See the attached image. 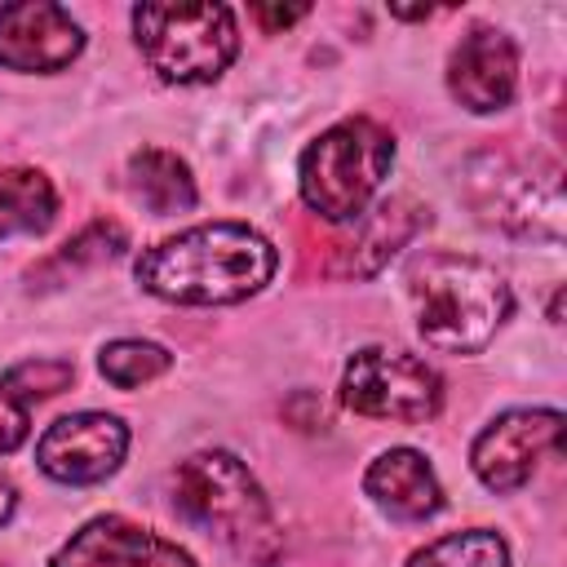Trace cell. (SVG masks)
<instances>
[{
  "mask_svg": "<svg viewBox=\"0 0 567 567\" xmlns=\"http://www.w3.org/2000/svg\"><path fill=\"white\" fill-rule=\"evenodd\" d=\"M275 244L244 221L190 226L159 239L133 261L137 284L173 306H235L261 292L275 275Z\"/></svg>",
  "mask_w": 567,
  "mask_h": 567,
  "instance_id": "6da1fadb",
  "label": "cell"
},
{
  "mask_svg": "<svg viewBox=\"0 0 567 567\" xmlns=\"http://www.w3.org/2000/svg\"><path fill=\"white\" fill-rule=\"evenodd\" d=\"M408 297L416 306V332L443 354L483 350L514 310L496 266L461 252H421L408 266Z\"/></svg>",
  "mask_w": 567,
  "mask_h": 567,
  "instance_id": "7a4b0ae2",
  "label": "cell"
},
{
  "mask_svg": "<svg viewBox=\"0 0 567 567\" xmlns=\"http://www.w3.org/2000/svg\"><path fill=\"white\" fill-rule=\"evenodd\" d=\"M177 509L257 567H275L284 554V532L266 492L248 465L221 447L195 452L177 465Z\"/></svg>",
  "mask_w": 567,
  "mask_h": 567,
  "instance_id": "3957f363",
  "label": "cell"
},
{
  "mask_svg": "<svg viewBox=\"0 0 567 567\" xmlns=\"http://www.w3.org/2000/svg\"><path fill=\"white\" fill-rule=\"evenodd\" d=\"M390 164H394V137L377 120L354 115L323 128L301 151L297 186L306 208L319 213L323 221H354L368 213V199L385 182Z\"/></svg>",
  "mask_w": 567,
  "mask_h": 567,
  "instance_id": "277c9868",
  "label": "cell"
},
{
  "mask_svg": "<svg viewBox=\"0 0 567 567\" xmlns=\"http://www.w3.org/2000/svg\"><path fill=\"white\" fill-rule=\"evenodd\" d=\"M133 35L164 84H213L239 53L235 13L226 4L146 0L133 9Z\"/></svg>",
  "mask_w": 567,
  "mask_h": 567,
  "instance_id": "5b68a950",
  "label": "cell"
},
{
  "mask_svg": "<svg viewBox=\"0 0 567 567\" xmlns=\"http://www.w3.org/2000/svg\"><path fill=\"white\" fill-rule=\"evenodd\" d=\"M341 403L372 421L425 425L443 408V377L408 350L368 346L341 372Z\"/></svg>",
  "mask_w": 567,
  "mask_h": 567,
  "instance_id": "8992f818",
  "label": "cell"
},
{
  "mask_svg": "<svg viewBox=\"0 0 567 567\" xmlns=\"http://www.w3.org/2000/svg\"><path fill=\"white\" fill-rule=\"evenodd\" d=\"M470 204L487 226L509 235H545L558 239L563 230V186L558 168L536 177L523 159L483 155L470 164Z\"/></svg>",
  "mask_w": 567,
  "mask_h": 567,
  "instance_id": "52a82bcc",
  "label": "cell"
},
{
  "mask_svg": "<svg viewBox=\"0 0 567 567\" xmlns=\"http://www.w3.org/2000/svg\"><path fill=\"white\" fill-rule=\"evenodd\" d=\"M563 443V412L558 408H514L501 412L470 447V465L487 492H518L536 465L558 452Z\"/></svg>",
  "mask_w": 567,
  "mask_h": 567,
  "instance_id": "ba28073f",
  "label": "cell"
},
{
  "mask_svg": "<svg viewBox=\"0 0 567 567\" xmlns=\"http://www.w3.org/2000/svg\"><path fill=\"white\" fill-rule=\"evenodd\" d=\"M128 452V425L111 412H75L53 421L35 443V465L58 483H102Z\"/></svg>",
  "mask_w": 567,
  "mask_h": 567,
  "instance_id": "9c48e42d",
  "label": "cell"
},
{
  "mask_svg": "<svg viewBox=\"0 0 567 567\" xmlns=\"http://www.w3.org/2000/svg\"><path fill=\"white\" fill-rule=\"evenodd\" d=\"M84 49L80 22L53 0H13L0 4V66L53 75L71 66Z\"/></svg>",
  "mask_w": 567,
  "mask_h": 567,
  "instance_id": "30bf717a",
  "label": "cell"
},
{
  "mask_svg": "<svg viewBox=\"0 0 567 567\" xmlns=\"http://www.w3.org/2000/svg\"><path fill=\"white\" fill-rule=\"evenodd\" d=\"M49 567H195V558L124 514H97L62 540Z\"/></svg>",
  "mask_w": 567,
  "mask_h": 567,
  "instance_id": "8fae6325",
  "label": "cell"
},
{
  "mask_svg": "<svg viewBox=\"0 0 567 567\" xmlns=\"http://www.w3.org/2000/svg\"><path fill=\"white\" fill-rule=\"evenodd\" d=\"M447 89L474 115L505 111L514 102V89H518V49H514V40L496 27L465 31L461 44L452 49V62H447Z\"/></svg>",
  "mask_w": 567,
  "mask_h": 567,
  "instance_id": "7c38bea8",
  "label": "cell"
},
{
  "mask_svg": "<svg viewBox=\"0 0 567 567\" xmlns=\"http://www.w3.org/2000/svg\"><path fill=\"white\" fill-rule=\"evenodd\" d=\"M363 492L372 496V505L381 514H390L399 523H421L443 509V487L416 447L381 452L363 474Z\"/></svg>",
  "mask_w": 567,
  "mask_h": 567,
  "instance_id": "4fadbf2b",
  "label": "cell"
},
{
  "mask_svg": "<svg viewBox=\"0 0 567 567\" xmlns=\"http://www.w3.org/2000/svg\"><path fill=\"white\" fill-rule=\"evenodd\" d=\"M124 182L133 190V199L155 213V217H173V213H190L199 190H195V177L186 168L182 155L164 151V146H142L128 155V168H124Z\"/></svg>",
  "mask_w": 567,
  "mask_h": 567,
  "instance_id": "5bb4252c",
  "label": "cell"
},
{
  "mask_svg": "<svg viewBox=\"0 0 567 567\" xmlns=\"http://www.w3.org/2000/svg\"><path fill=\"white\" fill-rule=\"evenodd\" d=\"M421 226V208L412 199H385L372 213L354 217V239H346V275H372L381 261H390L399 252V244L412 239V230Z\"/></svg>",
  "mask_w": 567,
  "mask_h": 567,
  "instance_id": "9a60e30c",
  "label": "cell"
},
{
  "mask_svg": "<svg viewBox=\"0 0 567 567\" xmlns=\"http://www.w3.org/2000/svg\"><path fill=\"white\" fill-rule=\"evenodd\" d=\"M58 190L40 168H0V239L53 226Z\"/></svg>",
  "mask_w": 567,
  "mask_h": 567,
  "instance_id": "2e32d148",
  "label": "cell"
},
{
  "mask_svg": "<svg viewBox=\"0 0 567 567\" xmlns=\"http://www.w3.org/2000/svg\"><path fill=\"white\" fill-rule=\"evenodd\" d=\"M408 567H509V545L487 527L447 532L425 549H416Z\"/></svg>",
  "mask_w": 567,
  "mask_h": 567,
  "instance_id": "e0dca14e",
  "label": "cell"
},
{
  "mask_svg": "<svg viewBox=\"0 0 567 567\" xmlns=\"http://www.w3.org/2000/svg\"><path fill=\"white\" fill-rule=\"evenodd\" d=\"M168 368H173V354L142 337H120V341L102 346V354H97V372L120 390H137V385L164 377Z\"/></svg>",
  "mask_w": 567,
  "mask_h": 567,
  "instance_id": "ac0fdd59",
  "label": "cell"
},
{
  "mask_svg": "<svg viewBox=\"0 0 567 567\" xmlns=\"http://www.w3.org/2000/svg\"><path fill=\"white\" fill-rule=\"evenodd\" d=\"M124 248H128L124 226H115V221H93V226H84L75 239H66V244H62V252H53V257H49V270H80V266H97V261L120 257Z\"/></svg>",
  "mask_w": 567,
  "mask_h": 567,
  "instance_id": "d6986e66",
  "label": "cell"
},
{
  "mask_svg": "<svg viewBox=\"0 0 567 567\" xmlns=\"http://www.w3.org/2000/svg\"><path fill=\"white\" fill-rule=\"evenodd\" d=\"M0 381H4L9 390H18L27 403H40V399L62 394V390L75 381V368H71L66 359H22V363H13Z\"/></svg>",
  "mask_w": 567,
  "mask_h": 567,
  "instance_id": "ffe728a7",
  "label": "cell"
},
{
  "mask_svg": "<svg viewBox=\"0 0 567 567\" xmlns=\"http://www.w3.org/2000/svg\"><path fill=\"white\" fill-rule=\"evenodd\" d=\"M27 408H31V403H27L18 390H9V385L0 381V456L18 452V447L27 443V434H31Z\"/></svg>",
  "mask_w": 567,
  "mask_h": 567,
  "instance_id": "44dd1931",
  "label": "cell"
},
{
  "mask_svg": "<svg viewBox=\"0 0 567 567\" xmlns=\"http://www.w3.org/2000/svg\"><path fill=\"white\" fill-rule=\"evenodd\" d=\"M252 13H257V22H261V27L279 31V27H292L297 18H306V4H292V9H270V4H257Z\"/></svg>",
  "mask_w": 567,
  "mask_h": 567,
  "instance_id": "7402d4cb",
  "label": "cell"
},
{
  "mask_svg": "<svg viewBox=\"0 0 567 567\" xmlns=\"http://www.w3.org/2000/svg\"><path fill=\"white\" fill-rule=\"evenodd\" d=\"M13 509H18V487H13V483L0 474V527L13 518Z\"/></svg>",
  "mask_w": 567,
  "mask_h": 567,
  "instance_id": "603a6c76",
  "label": "cell"
}]
</instances>
